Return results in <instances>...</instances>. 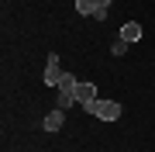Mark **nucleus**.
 I'll list each match as a JSON object with an SVG mask.
<instances>
[{
	"label": "nucleus",
	"mask_w": 155,
	"mask_h": 152,
	"mask_svg": "<svg viewBox=\"0 0 155 152\" xmlns=\"http://www.w3.org/2000/svg\"><path fill=\"white\" fill-rule=\"evenodd\" d=\"M83 111L86 114H93V118H100V121H117L121 118V104L117 100H90V104H83Z\"/></svg>",
	"instance_id": "1"
},
{
	"label": "nucleus",
	"mask_w": 155,
	"mask_h": 152,
	"mask_svg": "<svg viewBox=\"0 0 155 152\" xmlns=\"http://www.w3.org/2000/svg\"><path fill=\"white\" fill-rule=\"evenodd\" d=\"M76 90H79V79L72 76V73H66V76H62V83H59V100H55L62 111H66V107H72V104H79Z\"/></svg>",
	"instance_id": "2"
},
{
	"label": "nucleus",
	"mask_w": 155,
	"mask_h": 152,
	"mask_svg": "<svg viewBox=\"0 0 155 152\" xmlns=\"http://www.w3.org/2000/svg\"><path fill=\"white\" fill-rule=\"evenodd\" d=\"M62 76H66V73H62V66H59V56L48 52V59H45V83H48V86H59Z\"/></svg>",
	"instance_id": "3"
},
{
	"label": "nucleus",
	"mask_w": 155,
	"mask_h": 152,
	"mask_svg": "<svg viewBox=\"0 0 155 152\" xmlns=\"http://www.w3.org/2000/svg\"><path fill=\"white\" fill-rule=\"evenodd\" d=\"M117 38H124V42H131V45H134V42H141V38H145V28H141L138 21H124V24H121V31H117Z\"/></svg>",
	"instance_id": "4"
},
{
	"label": "nucleus",
	"mask_w": 155,
	"mask_h": 152,
	"mask_svg": "<svg viewBox=\"0 0 155 152\" xmlns=\"http://www.w3.org/2000/svg\"><path fill=\"white\" fill-rule=\"evenodd\" d=\"M62 124H66V111L55 107V111H48L41 118V131H62Z\"/></svg>",
	"instance_id": "5"
},
{
	"label": "nucleus",
	"mask_w": 155,
	"mask_h": 152,
	"mask_svg": "<svg viewBox=\"0 0 155 152\" xmlns=\"http://www.w3.org/2000/svg\"><path fill=\"white\" fill-rule=\"evenodd\" d=\"M76 97H79V107H83V104H90V100H97V86H93V83H79Z\"/></svg>",
	"instance_id": "6"
},
{
	"label": "nucleus",
	"mask_w": 155,
	"mask_h": 152,
	"mask_svg": "<svg viewBox=\"0 0 155 152\" xmlns=\"http://www.w3.org/2000/svg\"><path fill=\"white\" fill-rule=\"evenodd\" d=\"M76 14L93 17V14H97V0H76Z\"/></svg>",
	"instance_id": "7"
},
{
	"label": "nucleus",
	"mask_w": 155,
	"mask_h": 152,
	"mask_svg": "<svg viewBox=\"0 0 155 152\" xmlns=\"http://www.w3.org/2000/svg\"><path fill=\"white\" fill-rule=\"evenodd\" d=\"M107 11H110V0H97V14H93V21H107Z\"/></svg>",
	"instance_id": "8"
},
{
	"label": "nucleus",
	"mask_w": 155,
	"mask_h": 152,
	"mask_svg": "<svg viewBox=\"0 0 155 152\" xmlns=\"http://www.w3.org/2000/svg\"><path fill=\"white\" fill-rule=\"evenodd\" d=\"M127 49H131V42H124V38H114V45H110V52H114V56H124Z\"/></svg>",
	"instance_id": "9"
}]
</instances>
